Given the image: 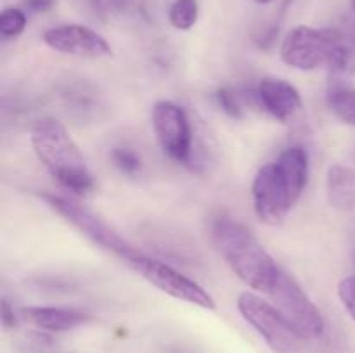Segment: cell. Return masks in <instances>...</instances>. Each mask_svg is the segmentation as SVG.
Wrapping results in <instances>:
<instances>
[{"instance_id": "277c9868", "label": "cell", "mask_w": 355, "mask_h": 353, "mask_svg": "<svg viewBox=\"0 0 355 353\" xmlns=\"http://www.w3.org/2000/svg\"><path fill=\"white\" fill-rule=\"evenodd\" d=\"M238 310L274 353H304V343L307 339L298 334L270 301L246 291L239 294Z\"/></svg>"}, {"instance_id": "e0dca14e", "label": "cell", "mask_w": 355, "mask_h": 353, "mask_svg": "<svg viewBox=\"0 0 355 353\" xmlns=\"http://www.w3.org/2000/svg\"><path fill=\"white\" fill-rule=\"evenodd\" d=\"M26 14L24 10L17 9V7H7L0 14V35L6 40H12L17 38L26 28Z\"/></svg>"}, {"instance_id": "3957f363", "label": "cell", "mask_w": 355, "mask_h": 353, "mask_svg": "<svg viewBox=\"0 0 355 353\" xmlns=\"http://www.w3.org/2000/svg\"><path fill=\"white\" fill-rule=\"evenodd\" d=\"M263 294L269 296L270 303L286 317L302 338L307 341L322 338L326 322L321 310L290 273L279 269Z\"/></svg>"}, {"instance_id": "9a60e30c", "label": "cell", "mask_w": 355, "mask_h": 353, "mask_svg": "<svg viewBox=\"0 0 355 353\" xmlns=\"http://www.w3.org/2000/svg\"><path fill=\"white\" fill-rule=\"evenodd\" d=\"M326 102L342 123L355 127V89L347 85L329 87Z\"/></svg>"}, {"instance_id": "ba28073f", "label": "cell", "mask_w": 355, "mask_h": 353, "mask_svg": "<svg viewBox=\"0 0 355 353\" xmlns=\"http://www.w3.org/2000/svg\"><path fill=\"white\" fill-rule=\"evenodd\" d=\"M130 266L139 275L144 277L151 286H155L156 289L168 294V296L175 298V300L196 305L205 310L217 308L215 300L207 289H203L200 284L180 273L179 270L172 269L166 263L141 255Z\"/></svg>"}, {"instance_id": "52a82bcc", "label": "cell", "mask_w": 355, "mask_h": 353, "mask_svg": "<svg viewBox=\"0 0 355 353\" xmlns=\"http://www.w3.org/2000/svg\"><path fill=\"white\" fill-rule=\"evenodd\" d=\"M252 196L257 217L269 225H279L298 203V197L276 161L263 165L257 172L252 183Z\"/></svg>"}, {"instance_id": "8992f818", "label": "cell", "mask_w": 355, "mask_h": 353, "mask_svg": "<svg viewBox=\"0 0 355 353\" xmlns=\"http://www.w3.org/2000/svg\"><path fill=\"white\" fill-rule=\"evenodd\" d=\"M340 42L342 37L335 31L297 26L286 35L281 44V59L290 68L314 71L321 66H328V61Z\"/></svg>"}, {"instance_id": "5bb4252c", "label": "cell", "mask_w": 355, "mask_h": 353, "mask_svg": "<svg viewBox=\"0 0 355 353\" xmlns=\"http://www.w3.org/2000/svg\"><path fill=\"white\" fill-rule=\"evenodd\" d=\"M277 166L286 176L288 183H290L291 190L295 196L300 199L304 194L305 187L309 182V154L304 147L300 145H291V147L284 149L276 159Z\"/></svg>"}, {"instance_id": "30bf717a", "label": "cell", "mask_w": 355, "mask_h": 353, "mask_svg": "<svg viewBox=\"0 0 355 353\" xmlns=\"http://www.w3.org/2000/svg\"><path fill=\"white\" fill-rule=\"evenodd\" d=\"M44 42L52 51L76 57L99 59L111 55V47L106 38L83 24H62L51 28L44 33Z\"/></svg>"}, {"instance_id": "6da1fadb", "label": "cell", "mask_w": 355, "mask_h": 353, "mask_svg": "<svg viewBox=\"0 0 355 353\" xmlns=\"http://www.w3.org/2000/svg\"><path fill=\"white\" fill-rule=\"evenodd\" d=\"M210 239L229 269L246 286L266 293L281 266L248 227L234 218L220 215L211 220Z\"/></svg>"}, {"instance_id": "4fadbf2b", "label": "cell", "mask_w": 355, "mask_h": 353, "mask_svg": "<svg viewBox=\"0 0 355 353\" xmlns=\"http://www.w3.org/2000/svg\"><path fill=\"white\" fill-rule=\"evenodd\" d=\"M326 192L335 210L352 211L355 208V173L340 163L331 165L326 176Z\"/></svg>"}, {"instance_id": "8fae6325", "label": "cell", "mask_w": 355, "mask_h": 353, "mask_svg": "<svg viewBox=\"0 0 355 353\" xmlns=\"http://www.w3.org/2000/svg\"><path fill=\"white\" fill-rule=\"evenodd\" d=\"M257 100L260 107L277 121H288L302 107V97L297 87L283 78L267 76L257 87Z\"/></svg>"}, {"instance_id": "d6986e66", "label": "cell", "mask_w": 355, "mask_h": 353, "mask_svg": "<svg viewBox=\"0 0 355 353\" xmlns=\"http://www.w3.org/2000/svg\"><path fill=\"white\" fill-rule=\"evenodd\" d=\"M215 100H217L218 107H220L229 118H232V120H241L243 107L234 92H231L229 89H218L217 92H215Z\"/></svg>"}, {"instance_id": "7402d4cb", "label": "cell", "mask_w": 355, "mask_h": 353, "mask_svg": "<svg viewBox=\"0 0 355 353\" xmlns=\"http://www.w3.org/2000/svg\"><path fill=\"white\" fill-rule=\"evenodd\" d=\"M55 2H58V0H26L24 6H26V9L31 10V12L40 14L51 10L52 7L55 6Z\"/></svg>"}, {"instance_id": "cb8c5ba5", "label": "cell", "mask_w": 355, "mask_h": 353, "mask_svg": "<svg viewBox=\"0 0 355 353\" xmlns=\"http://www.w3.org/2000/svg\"><path fill=\"white\" fill-rule=\"evenodd\" d=\"M352 7H354V12H355V0H352Z\"/></svg>"}, {"instance_id": "9c48e42d", "label": "cell", "mask_w": 355, "mask_h": 353, "mask_svg": "<svg viewBox=\"0 0 355 353\" xmlns=\"http://www.w3.org/2000/svg\"><path fill=\"white\" fill-rule=\"evenodd\" d=\"M151 120L163 152L173 161L187 165L193 158V127L186 111L172 100H159L153 107Z\"/></svg>"}, {"instance_id": "5b68a950", "label": "cell", "mask_w": 355, "mask_h": 353, "mask_svg": "<svg viewBox=\"0 0 355 353\" xmlns=\"http://www.w3.org/2000/svg\"><path fill=\"white\" fill-rule=\"evenodd\" d=\"M44 199L47 201V204L55 213L61 215L75 228H78L94 244L113 253L118 258L127 262L128 265H132L142 255L130 242L125 241L114 228H111L103 218H99L94 211L87 210L82 204L75 203L71 199H66V197L54 196V194H44Z\"/></svg>"}, {"instance_id": "ac0fdd59", "label": "cell", "mask_w": 355, "mask_h": 353, "mask_svg": "<svg viewBox=\"0 0 355 353\" xmlns=\"http://www.w3.org/2000/svg\"><path fill=\"white\" fill-rule=\"evenodd\" d=\"M111 159H113L114 166L120 170L125 175H137L142 170V159L137 152L130 151V149L125 147H116L111 152Z\"/></svg>"}, {"instance_id": "44dd1931", "label": "cell", "mask_w": 355, "mask_h": 353, "mask_svg": "<svg viewBox=\"0 0 355 353\" xmlns=\"http://www.w3.org/2000/svg\"><path fill=\"white\" fill-rule=\"evenodd\" d=\"M0 318H2V325L6 329L17 327V315L7 300H2V303H0Z\"/></svg>"}, {"instance_id": "ffe728a7", "label": "cell", "mask_w": 355, "mask_h": 353, "mask_svg": "<svg viewBox=\"0 0 355 353\" xmlns=\"http://www.w3.org/2000/svg\"><path fill=\"white\" fill-rule=\"evenodd\" d=\"M338 296L342 300L345 310L349 311L350 317L355 320V275L345 277L338 284Z\"/></svg>"}, {"instance_id": "2e32d148", "label": "cell", "mask_w": 355, "mask_h": 353, "mask_svg": "<svg viewBox=\"0 0 355 353\" xmlns=\"http://www.w3.org/2000/svg\"><path fill=\"white\" fill-rule=\"evenodd\" d=\"M198 14V0H175L168 10V21L175 30L187 31L196 24Z\"/></svg>"}, {"instance_id": "7a4b0ae2", "label": "cell", "mask_w": 355, "mask_h": 353, "mask_svg": "<svg viewBox=\"0 0 355 353\" xmlns=\"http://www.w3.org/2000/svg\"><path fill=\"white\" fill-rule=\"evenodd\" d=\"M30 141L38 161L62 189L75 194L92 189L94 176L85 156L61 121L49 116L37 120L31 127Z\"/></svg>"}, {"instance_id": "7c38bea8", "label": "cell", "mask_w": 355, "mask_h": 353, "mask_svg": "<svg viewBox=\"0 0 355 353\" xmlns=\"http://www.w3.org/2000/svg\"><path fill=\"white\" fill-rule=\"evenodd\" d=\"M19 317L28 324L49 332L71 331L90 320L89 315L82 311L58 307H24L19 310Z\"/></svg>"}, {"instance_id": "603a6c76", "label": "cell", "mask_w": 355, "mask_h": 353, "mask_svg": "<svg viewBox=\"0 0 355 353\" xmlns=\"http://www.w3.org/2000/svg\"><path fill=\"white\" fill-rule=\"evenodd\" d=\"M255 2L257 3H270V2H272V0H255Z\"/></svg>"}]
</instances>
